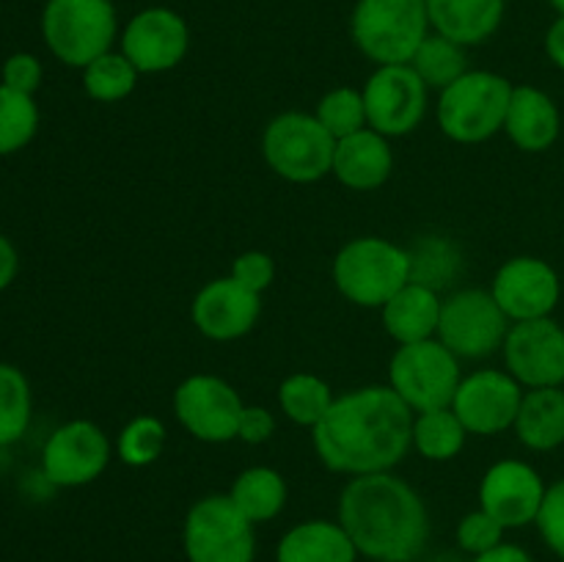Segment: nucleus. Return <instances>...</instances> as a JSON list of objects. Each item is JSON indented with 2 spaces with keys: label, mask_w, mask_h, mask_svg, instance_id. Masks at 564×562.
Masks as SVG:
<instances>
[{
  "label": "nucleus",
  "mask_w": 564,
  "mask_h": 562,
  "mask_svg": "<svg viewBox=\"0 0 564 562\" xmlns=\"http://www.w3.org/2000/svg\"><path fill=\"white\" fill-rule=\"evenodd\" d=\"M413 417L391 386H361L330 402L312 430L314 452L325 468L347 477L391 472L411 452Z\"/></svg>",
  "instance_id": "f257e3e1"
},
{
  "label": "nucleus",
  "mask_w": 564,
  "mask_h": 562,
  "mask_svg": "<svg viewBox=\"0 0 564 562\" xmlns=\"http://www.w3.org/2000/svg\"><path fill=\"white\" fill-rule=\"evenodd\" d=\"M358 556L372 562H416L430 543V512L419 490L391 472L350 477L339 496V518Z\"/></svg>",
  "instance_id": "f03ea898"
},
{
  "label": "nucleus",
  "mask_w": 564,
  "mask_h": 562,
  "mask_svg": "<svg viewBox=\"0 0 564 562\" xmlns=\"http://www.w3.org/2000/svg\"><path fill=\"white\" fill-rule=\"evenodd\" d=\"M413 279V259L386 237H356L334 259V284L361 309H383Z\"/></svg>",
  "instance_id": "7ed1b4c3"
},
{
  "label": "nucleus",
  "mask_w": 564,
  "mask_h": 562,
  "mask_svg": "<svg viewBox=\"0 0 564 562\" xmlns=\"http://www.w3.org/2000/svg\"><path fill=\"white\" fill-rule=\"evenodd\" d=\"M430 31L427 0H358L350 17L352 42L378 66L411 64Z\"/></svg>",
  "instance_id": "20e7f679"
},
{
  "label": "nucleus",
  "mask_w": 564,
  "mask_h": 562,
  "mask_svg": "<svg viewBox=\"0 0 564 562\" xmlns=\"http://www.w3.org/2000/svg\"><path fill=\"white\" fill-rule=\"evenodd\" d=\"M512 83L488 69H468L438 97V127L457 143L490 141L505 130Z\"/></svg>",
  "instance_id": "39448f33"
},
{
  "label": "nucleus",
  "mask_w": 564,
  "mask_h": 562,
  "mask_svg": "<svg viewBox=\"0 0 564 562\" xmlns=\"http://www.w3.org/2000/svg\"><path fill=\"white\" fill-rule=\"evenodd\" d=\"M119 17L110 0H47L42 11V36L50 53L66 66L86 69L110 53Z\"/></svg>",
  "instance_id": "423d86ee"
},
{
  "label": "nucleus",
  "mask_w": 564,
  "mask_h": 562,
  "mask_svg": "<svg viewBox=\"0 0 564 562\" xmlns=\"http://www.w3.org/2000/svg\"><path fill=\"white\" fill-rule=\"evenodd\" d=\"M336 138L325 130L314 114L286 110L270 119L262 132L264 163L281 180L312 185L334 171Z\"/></svg>",
  "instance_id": "0eeeda50"
},
{
  "label": "nucleus",
  "mask_w": 564,
  "mask_h": 562,
  "mask_svg": "<svg viewBox=\"0 0 564 562\" xmlns=\"http://www.w3.org/2000/svg\"><path fill=\"white\" fill-rule=\"evenodd\" d=\"M460 380V358L438 336L400 345L389 361V386L413 413L449 408Z\"/></svg>",
  "instance_id": "6e6552de"
},
{
  "label": "nucleus",
  "mask_w": 564,
  "mask_h": 562,
  "mask_svg": "<svg viewBox=\"0 0 564 562\" xmlns=\"http://www.w3.org/2000/svg\"><path fill=\"white\" fill-rule=\"evenodd\" d=\"M187 562H253L257 523L248 521L229 494L198 499L182 527Z\"/></svg>",
  "instance_id": "1a4fd4ad"
},
{
  "label": "nucleus",
  "mask_w": 564,
  "mask_h": 562,
  "mask_svg": "<svg viewBox=\"0 0 564 562\" xmlns=\"http://www.w3.org/2000/svg\"><path fill=\"white\" fill-rule=\"evenodd\" d=\"M510 325V317L501 312L494 292L466 287V290H457L444 298L435 336L460 361H479L505 347Z\"/></svg>",
  "instance_id": "9d476101"
},
{
  "label": "nucleus",
  "mask_w": 564,
  "mask_h": 562,
  "mask_svg": "<svg viewBox=\"0 0 564 562\" xmlns=\"http://www.w3.org/2000/svg\"><path fill=\"white\" fill-rule=\"evenodd\" d=\"M361 94L369 127L386 138L411 136L427 114L430 88L411 64L378 66L367 77Z\"/></svg>",
  "instance_id": "9b49d317"
},
{
  "label": "nucleus",
  "mask_w": 564,
  "mask_h": 562,
  "mask_svg": "<svg viewBox=\"0 0 564 562\" xmlns=\"http://www.w3.org/2000/svg\"><path fill=\"white\" fill-rule=\"evenodd\" d=\"M246 402L235 386L218 375H191L174 391V413L182 428L207 444H226L237 439Z\"/></svg>",
  "instance_id": "f8f14e48"
},
{
  "label": "nucleus",
  "mask_w": 564,
  "mask_h": 562,
  "mask_svg": "<svg viewBox=\"0 0 564 562\" xmlns=\"http://www.w3.org/2000/svg\"><path fill=\"white\" fill-rule=\"evenodd\" d=\"M113 457L105 430L91 419H72L53 430L42 450V474L58 488H80L102 477Z\"/></svg>",
  "instance_id": "ddd939ff"
},
{
  "label": "nucleus",
  "mask_w": 564,
  "mask_h": 562,
  "mask_svg": "<svg viewBox=\"0 0 564 562\" xmlns=\"http://www.w3.org/2000/svg\"><path fill=\"white\" fill-rule=\"evenodd\" d=\"M523 386L507 369H477L463 375L452 400V411L468 435H499L516 424Z\"/></svg>",
  "instance_id": "4468645a"
},
{
  "label": "nucleus",
  "mask_w": 564,
  "mask_h": 562,
  "mask_svg": "<svg viewBox=\"0 0 564 562\" xmlns=\"http://www.w3.org/2000/svg\"><path fill=\"white\" fill-rule=\"evenodd\" d=\"M507 372L523 389L562 386L564 378V328L554 317L512 323L505 339Z\"/></svg>",
  "instance_id": "2eb2a0df"
},
{
  "label": "nucleus",
  "mask_w": 564,
  "mask_h": 562,
  "mask_svg": "<svg viewBox=\"0 0 564 562\" xmlns=\"http://www.w3.org/2000/svg\"><path fill=\"white\" fill-rule=\"evenodd\" d=\"M191 50V28L165 6L143 9L121 31V53L141 75H160L185 61Z\"/></svg>",
  "instance_id": "dca6fc26"
},
{
  "label": "nucleus",
  "mask_w": 564,
  "mask_h": 562,
  "mask_svg": "<svg viewBox=\"0 0 564 562\" xmlns=\"http://www.w3.org/2000/svg\"><path fill=\"white\" fill-rule=\"evenodd\" d=\"M510 323L551 317L562 298L560 273L540 257H512L496 270L490 284Z\"/></svg>",
  "instance_id": "f3484780"
},
{
  "label": "nucleus",
  "mask_w": 564,
  "mask_h": 562,
  "mask_svg": "<svg viewBox=\"0 0 564 562\" xmlns=\"http://www.w3.org/2000/svg\"><path fill=\"white\" fill-rule=\"evenodd\" d=\"M545 488L540 472L529 463L507 457L494 463L479 483V507L505 529H523L538 521Z\"/></svg>",
  "instance_id": "a211bd4d"
},
{
  "label": "nucleus",
  "mask_w": 564,
  "mask_h": 562,
  "mask_svg": "<svg viewBox=\"0 0 564 562\" xmlns=\"http://www.w3.org/2000/svg\"><path fill=\"white\" fill-rule=\"evenodd\" d=\"M262 314V295L237 284L231 275L213 279L196 292L191 320L202 336L213 342H235L257 325Z\"/></svg>",
  "instance_id": "6ab92c4d"
},
{
  "label": "nucleus",
  "mask_w": 564,
  "mask_h": 562,
  "mask_svg": "<svg viewBox=\"0 0 564 562\" xmlns=\"http://www.w3.org/2000/svg\"><path fill=\"white\" fill-rule=\"evenodd\" d=\"M391 171H394V152H391L389 138L375 132L372 127H364L336 141L330 174L350 191H378L389 182Z\"/></svg>",
  "instance_id": "aec40b11"
},
{
  "label": "nucleus",
  "mask_w": 564,
  "mask_h": 562,
  "mask_svg": "<svg viewBox=\"0 0 564 562\" xmlns=\"http://www.w3.org/2000/svg\"><path fill=\"white\" fill-rule=\"evenodd\" d=\"M562 116L554 99L534 86L512 88L510 108H507L505 132L521 152L540 154L551 149L560 138Z\"/></svg>",
  "instance_id": "412c9836"
},
{
  "label": "nucleus",
  "mask_w": 564,
  "mask_h": 562,
  "mask_svg": "<svg viewBox=\"0 0 564 562\" xmlns=\"http://www.w3.org/2000/svg\"><path fill=\"white\" fill-rule=\"evenodd\" d=\"M507 0H427L430 28L463 47L494 36L505 20Z\"/></svg>",
  "instance_id": "4be33fe9"
},
{
  "label": "nucleus",
  "mask_w": 564,
  "mask_h": 562,
  "mask_svg": "<svg viewBox=\"0 0 564 562\" xmlns=\"http://www.w3.org/2000/svg\"><path fill=\"white\" fill-rule=\"evenodd\" d=\"M441 295L430 284L422 281H408L383 309V328L397 345H411V342L433 339L438 334L441 320Z\"/></svg>",
  "instance_id": "5701e85b"
},
{
  "label": "nucleus",
  "mask_w": 564,
  "mask_h": 562,
  "mask_svg": "<svg viewBox=\"0 0 564 562\" xmlns=\"http://www.w3.org/2000/svg\"><path fill=\"white\" fill-rule=\"evenodd\" d=\"M358 549L339 521L295 523L275 545V562H356Z\"/></svg>",
  "instance_id": "b1692460"
},
{
  "label": "nucleus",
  "mask_w": 564,
  "mask_h": 562,
  "mask_svg": "<svg viewBox=\"0 0 564 562\" xmlns=\"http://www.w3.org/2000/svg\"><path fill=\"white\" fill-rule=\"evenodd\" d=\"M518 441L532 452H551L564 444V389L543 386L523 391L516 424Z\"/></svg>",
  "instance_id": "393cba45"
},
{
  "label": "nucleus",
  "mask_w": 564,
  "mask_h": 562,
  "mask_svg": "<svg viewBox=\"0 0 564 562\" xmlns=\"http://www.w3.org/2000/svg\"><path fill=\"white\" fill-rule=\"evenodd\" d=\"M286 479L270 466H251L235 477L229 499L251 523H268L286 507Z\"/></svg>",
  "instance_id": "a878e982"
},
{
  "label": "nucleus",
  "mask_w": 564,
  "mask_h": 562,
  "mask_svg": "<svg viewBox=\"0 0 564 562\" xmlns=\"http://www.w3.org/2000/svg\"><path fill=\"white\" fill-rule=\"evenodd\" d=\"M468 430L449 408H433L413 417V446L424 461L446 463L466 446Z\"/></svg>",
  "instance_id": "bb28decb"
},
{
  "label": "nucleus",
  "mask_w": 564,
  "mask_h": 562,
  "mask_svg": "<svg viewBox=\"0 0 564 562\" xmlns=\"http://www.w3.org/2000/svg\"><path fill=\"white\" fill-rule=\"evenodd\" d=\"M334 400L336 397L330 391L328 380L312 372H295L281 380L279 386L281 411L290 422L301 424V428H317Z\"/></svg>",
  "instance_id": "cd10ccee"
},
{
  "label": "nucleus",
  "mask_w": 564,
  "mask_h": 562,
  "mask_svg": "<svg viewBox=\"0 0 564 562\" xmlns=\"http://www.w3.org/2000/svg\"><path fill=\"white\" fill-rule=\"evenodd\" d=\"M411 66L416 69V75L422 77L424 86L435 88V91H444L446 86L463 77L468 72V55L466 47L452 39L441 36V33H430L422 42V47L413 55Z\"/></svg>",
  "instance_id": "c85d7f7f"
},
{
  "label": "nucleus",
  "mask_w": 564,
  "mask_h": 562,
  "mask_svg": "<svg viewBox=\"0 0 564 562\" xmlns=\"http://www.w3.org/2000/svg\"><path fill=\"white\" fill-rule=\"evenodd\" d=\"M33 417V391L25 372L0 361V446H11L28 433Z\"/></svg>",
  "instance_id": "c756f323"
},
{
  "label": "nucleus",
  "mask_w": 564,
  "mask_h": 562,
  "mask_svg": "<svg viewBox=\"0 0 564 562\" xmlns=\"http://www.w3.org/2000/svg\"><path fill=\"white\" fill-rule=\"evenodd\" d=\"M138 75L141 72L130 64V58L121 50L119 53L110 50L83 69V88L94 102H121L135 91Z\"/></svg>",
  "instance_id": "7c9ffc66"
},
{
  "label": "nucleus",
  "mask_w": 564,
  "mask_h": 562,
  "mask_svg": "<svg viewBox=\"0 0 564 562\" xmlns=\"http://www.w3.org/2000/svg\"><path fill=\"white\" fill-rule=\"evenodd\" d=\"M39 105L28 94L0 86V158L17 154L36 138Z\"/></svg>",
  "instance_id": "2f4dec72"
},
{
  "label": "nucleus",
  "mask_w": 564,
  "mask_h": 562,
  "mask_svg": "<svg viewBox=\"0 0 564 562\" xmlns=\"http://www.w3.org/2000/svg\"><path fill=\"white\" fill-rule=\"evenodd\" d=\"M165 424L160 422L158 417H149V413H141V417L130 419V422L121 428L119 441H116V452H119V461L124 466L143 468L152 466L165 450Z\"/></svg>",
  "instance_id": "473e14b6"
},
{
  "label": "nucleus",
  "mask_w": 564,
  "mask_h": 562,
  "mask_svg": "<svg viewBox=\"0 0 564 562\" xmlns=\"http://www.w3.org/2000/svg\"><path fill=\"white\" fill-rule=\"evenodd\" d=\"M319 125L339 141V138L352 136V132L369 127L367 121V105H364V94L350 86H339L334 91L325 94L314 110Z\"/></svg>",
  "instance_id": "72a5a7b5"
},
{
  "label": "nucleus",
  "mask_w": 564,
  "mask_h": 562,
  "mask_svg": "<svg viewBox=\"0 0 564 562\" xmlns=\"http://www.w3.org/2000/svg\"><path fill=\"white\" fill-rule=\"evenodd\" d=\"M505 532L507 529L501 527L490 512H485L482 507H479V510L466 512V516L460 518V523H457V549L468 556H479L485 554V551L505 543Z\"/></svg>",
  "instance_id": "f704fd0d"
},
{
  "label": "nucleus",
  "mask_w": 564,
  "mask_h": 562,
  "mask_svg": "<svg viewBox=\"0 0 564 562\" xmlns=\"http://www.w3.org/2000/svg\"><path fill=\"white\" fill-rule=\"evenodd\" d=\"M534 523H538L540 538L545 540V545L554 554L564 556V477L545 488L543 507H540Z\"/></svg>",
  "instance_id": "c9c22d12"
},
{
  "label": "nucleus",
  "mask_w": 564,
  "mask_h": 562,
  "mask_svg": "<svg viewBox=\"0 0 564 562\" xmlns=\"http://www.w3.org/2000/svg\"><path fill=\"white\" fill-rule=\"evenodd\" d=\"M229 275L237 284L246 287V290L262 295L275 279V262L273 257L264 251H242L240 257H235V262H231Z\"/></svg>",
  "instance_id": "e433bc0d"
},
{
  "label": "nucleus",
  "mask_w": 564,
  "mask_h": 562,
  "mask_svg": "<svg viewBox=\"0 0 564 562\" xmlns=\"http://www.w3.org/2000/svg\"><path fill=\"white\" fill-rule=\"evenodd\" d=\"M42 77H44V69H42V61H39L36 55L14 53L3 61V69H0V86L14 88V91L33 97V94L39 91V86H42Z\"/></svg>",
  "instance_id": "4c0bfd02"
},
{
  "label": "nucleus",
  "mask_w": 564,
  "mask_h": 562,
  "mask_svg": "<svg viewBox=\"0 0 564 562\" xmlns=\"http://www.w3.org/2000/svg\"><path fill=\"white\" fill-rule=\"evenodd\" d=\"M275 433V417L262 406H246L240 417V428H237V439L246 444H264L273 439Z\"/></svg>",
  "instance_id": "58836bf2"
},
{
  "label": "nucleus",
  "mask_w": 564,
  "mask_h": 562,
  "mask_svg": "<svg viewBox=\"0 0 564 562\" xmlns=\"http://www.w3.org/2000/svg\"><path fill=\"white\" fill-rule=\"evenodd\" d=\"M17 273H20V253H17L14 242L0 231V292L9 290Z\"/></svg>",
  "instance_id": "ea45409f"
},
{
  "label": "nucleus",
  "mask_w": 564,
  "mask_h": 562,
  "mask_svg": "<svg viewBox=\"0 0 564 562\" xmlns=\"http://www.w3.org/2000/svg\"><path fill=\"white\" fill-rule=\"evenodd\" d=\"M471 562H534V556L529 554L523 545L507 543L505 540V543L496 545V549L485 551V554L479 556H471Z\"/></svg>",
  "instance_id": "a19ab883"
},
{
  "label": "nucleus",
  "mask_w": 564,
  "mask_h": 562,
  "mask_svg": "<svg viewBox=\"0 0 564 562\" xmlns=\"http://www.w3.org/2000/svg\"><path fill=\"white\" fill-rule=\"evenodd\" d=\"M545 53H549L551 64L564 72V17H556L551 22L549 33H545Z\"/></svg>",
  "instance_id": "79ce46f5"
},
{
  "label": "nucleus",
  "mask_w": 564,
  "mask_h": 562,
  "mask_svg": "<svg viewBox=\"0 0 564 562\" xmlns=\"http://www.w3.org/2000/svg\"><path fill=\"white\" fill-rule=\"evenodd\" d=\"M424 562H466V560H463L460 554H455V551H441V554H433Z\"/></svg>",
  "instance_id": "37998d69"
},
{
  "label": "nucleus",
  "mask_w": 564,
  "mask_h": 562,
  "mask_svg": "<svg viewBox=\"0 0 564 562\" xmlns=\"http://www.w3.org/2000/svg\"><path fill=\"white\" fill-rule=\"evenodd\" d=\"M551 6H554V9L560 11V17H564V0H551Z\"/></svg>",
  "instance_id": "c03bdc74"
},
{
  "label": "nucleus",
  "mask_w": 564,
  "mask_h": 562,
  "mask_svg": "<svg viewBox=\"0 0 564 562\" xmlns=\"http://www.w3.org/2000/svg\"><path fill=\"white\" fill-rule=\"evenodd\" d=\"M562 389H564V378H562Z\"/></svg>",
  "instance_id": "a18cd8bd"
},
{
  "label": "nucleus",
  "mask_w": 564,
  "mask_h": 562,
  "mask_svg": "<svg viewBox=\"0 0 564 562\" xmlns=\"http://www.w3.org/2000/svg\"><path fill=\"white\" fill-rule=\"evenodd\" d=\"M562 562H564V556H562Z\"/></svg>",
  "instance_id": "49530a36"
}]
</instances>
